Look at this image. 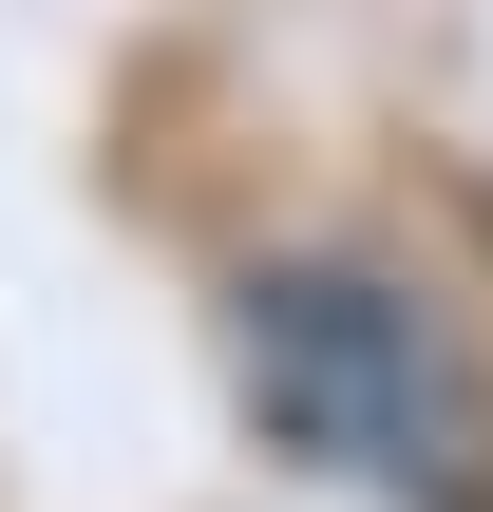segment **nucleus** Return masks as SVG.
I'll list each match as a JSON object with an SVG mask.
<instances>
[{
    "label": "nucleus",
    "instance_id": "obj_1",
    "mask_svg": "<svg viewBox=\"0 0 493 512\" xmlns=\"http://www.w3.org/2000/svg\"><path fill=\"white\" fill-rule=\"evenodd\" d=\"M228 361H247V418L285 456H323L342 494L493 512V380L456 361V323L418 285H380V266H247Z\"/></svg>",
    "mask_w": 493,
    "mask_h": 512
}]
</instances>
